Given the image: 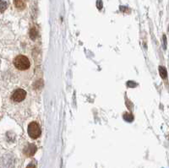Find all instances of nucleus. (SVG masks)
Segmentation results:
<instances>
[{"mask_svg":"<svg viewBox=\"0 0 169 168\" xmlns=\"http://www.w3.org/2000/svg\"><path fill=\"white\" fill-rule=\"evenodd\" d=\"M7 8V3L4 0H0V12L4 11Z\"/></svg>","mask_w":169,"mask_h":168,"instance_id":"0eeeda50","label":"nucleus"},{"mask_svg":"<svg viewBox=\"0 0 169 168\" xmlns=\"http://www.w3.org/2000/svg\"><path fill=\"white\" fill-rule=\"evenodd\" d=\"M27 132H28L30 137L32 138V139H37L38 137H40L41 133L39 124L36 122H31L28 125Z\"/></svg>","mask_w":169,"mask_h":168,"instance_id":"f03ea898","label":"nucleus"},{"mask_svg":"<svg viewBox=\"0 0 169 168\" xmlns=\"http://www.w3.org/2000/svg\"><path fill=\"white\" fill-rule=\"evenodd\" d=\"M14 4L19 9H24L26 6V0H14Z\"/></svg>","mask_w":169,"mask_h":168,"instance_id":"423d86ee","label":"nucleus"},{"mask_svg":"<svg viewBox=\"0 0 169 168\" xmlns=\"http://www.w3.org/2000/svg\"><path fill=\"white\" fill-rule=\"evenodd\" d=\"M26 96V92L22 89H17L12 94V100L15 102H20Z\"/></svg>","mask_w":169,"mask_h":168,"instance_id":"20e7f679","label":"nucleus"},{"mask_svg":"<svg viewBox=\"0 0 169 168\" xmlns=\"http://www.w3.org/2000/svg\"><path fill=\"white\" fill-rule=\"evenodd\" d=\"M26 168H36V167L35 164H33V163H30V165H28V166H27V167Z\"/></svg>","mask_w":169,"mask_h":168,"instance_id":"6e6552de","label":"nucleus"},{"mask_svg":"<svg viewBox=\"0 0 169 168\" xmlns=\"http://www.w3.org/2000/svg\"><path fill=\"white\" fill-rule=\"evenodd\" d=\"M36 151V147L33 144H30L26 145L24 149V154L27 156H32Z\"/></svg>","mask_w":169,"mask_h":168,"instance_id":"39448f33","label":"nucleus"},{"mask_svg":"<svg viewBox=\"0 0 169 168\" xmlns=\"http://www.w3.org/2000/svg\"><path fill=\"white\" fill-rule=\"evenodd\" d=\"M15 158L11 155H4L0 159V168H14Z\"/></svg>","mask_w":169,"mask_h":168,"instance_id":"7ed1b4c3","label":"nucleus"},{"mask_svg":"<svg viewBox=\"0 0 169 168\" xmlns=\"http://www.w3.org/2000/svg\"><path fill=\"white\" fill-rule=\"evenodd\" d=\"M14 65L19 70H26L30 68V61L25 55H18L14 59Z\"/></svg>","mask_w":169,"mask_h":168,"instance_id":"f257e3e1","label":"nucleus"}]
</instances>
